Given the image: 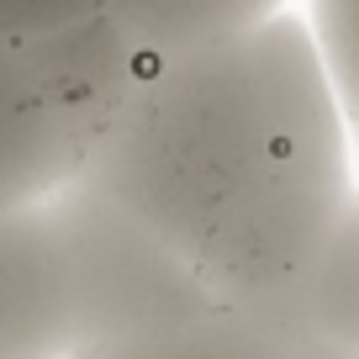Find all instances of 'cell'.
<instances>
[{
	"instance_id": "6da1fadb",
	"label": "cell",
	"mask_w": 359,
	"mask_h": 359,
	"mask_svg": "<svg viewBox=\"0 0 359 359\" xmlns=\"http://www.w3.org/2000/svg\"><path fill=\"white\" fill-rule=\"evenodd\" d=\"M79 175L233 312L296 302L354 206V127L302 11L154 53Z\"/></svg>"
},
{
	"instance_id": "7a4b0ae2",
	"label": "cell",
	"mask_w": 359,
	"mask_h": 359,
	"mask_svg": "<svg viewBox=\"0 0 359 359\" xmlns=\"http://www.w3.org/2000/svg\"><path fill=\"white\" fill-rule=\"evenodd\" d=\"M48 217L69 280V359H95L222 306L154 227L85 175L48 196Z\"/></svg>"
},
{
	"instance_id": "3957f363",
	"label": "cell",
	"mask_w": 359,
	"mask_h": 359,
	"mask_svg": "<svg viewBox=\"0 0 359 359\" xmlns=\"http://www.w3.org/2000/svg\"><path fill=\"white\" fill-rule=\"evenodd\" d=\"M22 53L79 169L116 127V116L127 111V101L137 95L148 64H154V53L111 11H95L48 37H32V43H22Z\"/></svg>"
},
{
	"instance_id": "277c9868",
	"label": "cell",
	"mask_w": 359,
	"mask_h": 359,
	"mask_svg": "<svg viewBox=\"0 0 359 359\" xmlns=\"http://www.w3.org/2000/svg\"><path fill=\"white\" fill-rule=\"evenodd\" d=\"M0 359H69V280L48 201L0 217Z\"/></svg>"
},
{
	"instance_id": "5b68a950",
	"label": "cell",
	"mask_w": 359,
	"mask_h": 359,
	"mask_svg": "<svg viewBox=\"0 0 359 359\" xmlns=\"http://www.w3.org/2000/svg\"><path fill=\"white\" fill-rule=\"evenodd\" d=\"M79 175L22 48L0 43V217L43 206Z\"/></svg>"
},
{
	"instance_id": "8992f818",
	"label": "cell",
	"mask_w": 359,
	"mask_h": 359,
	"mask_svg": "<svg viewBox=\"0 0 359 359\" xmlns=\"http://www.w3.org/2000/svg\"><path fill=\"white\" fill-rule=\"evenodd\" d=\"M264 317H280L306 344L359 359V201L348 206L344 227L323 248V259L296 291V302H285L280 312H264Z\"/></svg>"
},
{
	"instance_id": "52a82bcc",
	"label": "cell",
	"mask_w": 359,
	"mask_h": 359,
	"mask_svg": "<svg viewBox=\"0 0 359 359\" xmlns=\"http://www.w3.org/2000/svg\"><path fill=\"white\" fill-rule=\"evenodd\" d=\"M306 348L312 344H302L280 317L217 306V312L196 317V323H180L154 338L106 348L95 359H302Z\"/></svg>"
},
{
	"instance_id": "ba28073f",
	"label": "cell",
	"mask_w": 359,
	"mask_h": 359,
	"mask_svg": "<svg viewBox=\"0 0 359 359\" xmlns=\"http://www.w3.org/2000/svg\"><path fill=\"white\" fill-rule=\"evenodd\" d=\"M106 11L148 53H185L269 22L275 11H285V0H106Z\"/></svg>"
},
{
	"instance_id": "9c48e42d",
	"label": "cell",
	"mask_w": 359,
	"mask_h": 359,
	"mask_svg": "<svg viewBox=\"0 0 359 359\" xmlns=\"http://www.w3.org/2000/svg\"><path fill=\"white\" fill-rule=\"evenodd\" d=\"M306 27L323 53L333 90L348 111V127H359V0H306Z\"/></svg>"
},
{
	"instance_id": "30bf717a",
	"label": "cell",
	"mask_w": 359,
	"mask_h": 359,
	"mask_svg": "<svg viewBox=\"0 0 359 359\" xmlns=\"http://www.w3.org/2000/svg\"><path fill=\"white\" fill-rule=\"evenodd\" d=\"M95 11H106V0H0V43L22 48L32 37H48Z\"/></svg>"
},
{
	"instance_id": "8fae6325",
	"label": "cell",
	"mask_w": 359,
	"mask_h": 359,
	"mask_svg": "<svg viewBox=\"0 0 359 359\" xmlns=\"http://www.w3.org/2000/svg\"><path fill=\"white\" fill-rule=\"evenodd\" d=\"M354 201H359V127H354Z\"/></svg>"
}]
</instances>
